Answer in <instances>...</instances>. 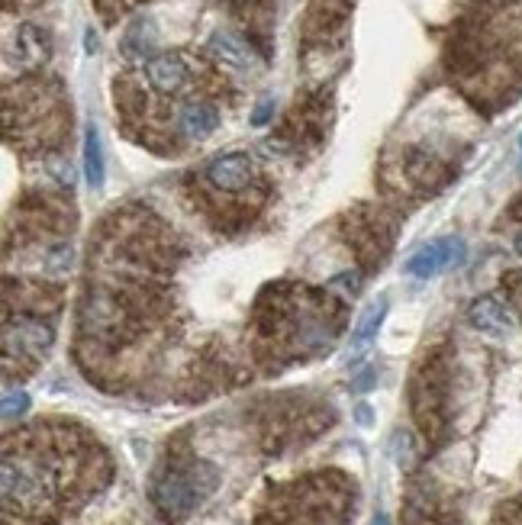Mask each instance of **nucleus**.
Segmentation results:
<instances>
[{"label":"nucleus","mask_w":522,"mask_h":525,"mask_svg":"<svg viewBox=\"0 0 522 525\" xmlns=\"http://www.w3.org/2000/svg\"><path fill=\"white\" fill-rule=\"evenodd\" d=\"M181 258L184 242L145 203H126L94 229L71 352L100 390H145L181 342Z\"/></svg>","instance_id":"obj_1"},{"label":"nucleus","mask_w":522,"mask_h":525,"mask_svg":"<svg viewBox=\"0 0 522 525\" xmlns=\"http://www.w3.org/2000/svg\"><path fill=\"white\" fill-rule=\"evenodd\" d=\"M113 484V458L71 419H36L4 435V525H68Z\"/></svg>","instance_id":"obj_2"},{"label":"nucleus","mask_w":522,"mask_h":525,"mask_svg":"<svg viewBox=\"0 0 522 525\" xmlns=\"http://www.w3.org/2000/svg\"><path fill=\"white\" fill-rule=\"evenodd\" d=\"M345 323V297L332 287L271 281L255 297L245 352L261 374H281L297 364L326 358L339 345Z\"/></svg>","instance_id":"obj_3"},{"label":"nucleus","mask_w":522,"mask_h":525,"mask_svg":"<svg viewBox=\"0 0 522 525\" xmlns=\"http://www.w3.org/2000/svg\"><path fill=\"white\" fill-rule=\"evenodd\" d=\"M455 68L471 97L500 107L522 87V0H500L464 29Z\"/></svg>","instance_id":"obj_4"},{"label":"nucleus","mask_w":522,"mask_h":525,"mask_svg":"<svg viewBox=\"0 0 522 525\" xmlns=\"http://www.w3.org/2000/svg\"><path fill=\"white\" fill-rule=\"evenodd\" d=\"M62 284L4 277V377L26 381L46 364L62 313Z\"/></svg>","instance_id":"obj_5"},{"label":"nucleus","mask_w":522,"mask_h":525,"mask_svg":"<svg viewBox=\"0 0 522 525\" xmlns=\"http://www.w3.org/2000/svg\"><path fill=\"white\" fill-rule=\"evenodd\" d=\"M355 509L358 480L342 468H319L271 484L252 525H352Z\"/></svg>","instance_id":"obj_6"},{"label":"nucleus","mask_w":522,"mask_h":525,"mask_svg":"<svg viewBox=\"0 0 522 525\" xmlns=\"http://www.w3.org/2000/svg\"><path fill=\"white\" fill-rule=\"evenodd\" d=\"M271 187L249 152H223L200 168V178L191 187L194 207L216 229L249 226L268 203Z\"/></svg>","instance_id":"obj_7"},{"label":"nucleus","mask_w":522,"mask_h":525,"mask_svg":"<svg viewBox=\"0 0 522 525\" xmlns=\"http://www.w3.org/2000/svg\"><path fill=\"white\" fill-rule=\"evenodd\" d=\"M220 487V471L207 458H197L184 442L168 445L152 474L149 497L165 522H184Z\"/></svg>","instance_id":"obj_8"},{"label":"nucleus","mask_w":522,"mask_h":525,"mask_svg":"<svg viewBox=\"0 0 522 525\" xmlns=\"http://www.w3.org/2000/svg\"><path fill=\"white\" fill-rule=\"evenodd\" d=\"M65 110L55 94L42 84H23L17 104L7 100V142L23 155L55 152L65 139Z\"/></svg>","instance_id":"obj_9"},{"label":"nucleus","mask_w":522,"mask_h":525,"mask_svg":"<svg viewBox=\"0 0 522 525\" xmlns=\"http://www.w3.org/2000/svg\"><path fill=\"white\" fill-rule=\"evenodd\" d=\"M410 410L426 442H445L452 426V355L448 345H432L419 358L410 381Z\"/></svg>","instance_id":"obj_10"},{"label":"nucleus","mask_w":522,"mask_h":525,"mask_svg":"<svg viewBox=\"0 0 522 525\" xmlns=\"http://www.w3.org/2000/svg\"><path fill=\"white\" fill-rule=\"evenodd\" d=\"M271 406L258 419L261 445L268 451H284L316 439L326 426L336 422V413L323 403H313L307 397H278L268 400Z\"/></svg>","instance_id":"obj_11"},{"label":"nucleus","mask_w":522,"mask_h":525,"mask_svg":"<svg viewBox=\"0 0 522 525\" xmlns=\"http://www.w3.org/2000/svg\"><path fill=\"white\" fill-rule=\"evenodd\" d=\"M345 229H348V245L355 249L365 271L381 265L384 255L390 252V245H394V223H390L387 213L374 207H355Z\"/></svg>","instance_id":"obj_12"},{"label":"nucleus","mask_w":522,"mask_h":525,"mask_svg":"<svg viewBox=\"0 0 522 525\" xmlns=\"http://www.w3.org/2000/svg\"><path fill=\"white\" fill-rule=\"evenodd\" d=\"M142 75L149 91L158 97H184L187 87L194 84V68L181 52H158L145 58Z\"/></svg>","instance_id":"obj_13"},{"label":"nucleus","mask_w":522,"mask_h":525,"mask_svg":"<svg viewBox=\"0 0 522 525\" xmlns=\"http://www.w3.org/2000/svg\"><path fill=\"white\" fill-rule=\"evenodd\" d=\"M220 126V107L213 104L210 97H184L178 107V120L174 129L184 142H203L207 136L216 133Z\"/></svg>","instance_id":"obj_14"},{"label":"nucleus","mask_w":522,"mask_h":525,"mask_svg":"<svg viewBox=\"0 0 522 525\" xmlns=\"http://www.w3.org/2000/svg\"><path fill=\"white\" fill-rule=\"evenodd\" d=\"M464 258V242L461 239H435L429 245H423L410 261H406V271L413 277H435L445 268L458 265Z\"/></svg>","instance_id":"obj_15"},{"label":"nucleus","mask_w":522,"mask_h":525,"mask_svg":"<svg viewBox=\"0 0 522 525\" xmlns=\"http://www.w3.org/2000/svg\"><path fill=\"white\" fill-rule=\"evenodd\" d=\"M384 316H387V297H377L365 313H361L358 326L352 329V342H348V361L358 364L371 352V345L377 339V332L384 326Z\"/></svg>","instance_id":"obj_16"},{"label":"nucleus","mask_w":522,"mask_h":525,"mask_svg":"<svg viewBox=\"0 0 522 525\" xmlns=\"http://www.w3.org/2000/svg\"><path fill=\"white\" fill-rule=\"evenodd\" d=\"M468 323L477 332H487V335H506L513 326V316L506 310V303L497 297H477L468 306Z\"/></svg>","instance_id":"obj_17"},{"label":"nucleus","mask_w":522,"mask_h":525,"mask_svg":"<svg viewBox=\"0 0 522 525\" xmlns=\"http://www.w3.org/2000/svg\"><path fill=\"white\" fill-rule=\"evenodd\" d=\"M207 49L210 55L220 62L223 68H232V71H249L255 65V52L249 42H242L239 36H232V33H213L210 42H207Z\"/></svg>","instance_id":"obj_18"},{"label":"nucleus","mask_w":522,"mask_h":525,"mask_svg":"<svg viewBox=\"0 0 522 525\" xmlns=\"http://www.w3.org/2000/svg\"><path fill=\"white\" fill-rule=\"evenodd\" d=\"M17 58L23 68H36L49 58V39L39 26H20L17 29Z\"/></svg>","instance_id":"obj_19"},{"label":"nucleus","mask_w":522,"mask_h":525,"mask_svg":"<svg viewBox=\"0 0 522 525\" xmlns=\"http://www.w3.org/2000/svg\"><path fill=\"white\" fill-rule=\"evenodd\" d=\"M84 178L87 187H94V191L104 187V145H100L94 126L84 129Z\"/></svg>","instance_id":"obj_20"},{"label":"nucleus","mask_w":522,"mask_h":525,"mask_svg":"<svg viewBox=\"0 0 522 525\" xmlns=\"http://www.w3.org/2000/svg\"><path fill=\"white\" fill-rule=\"evenodd\" d=\"M145 26H149L145 20H136L133 26H129V33H126V39H123L126 58H152V55H149V52H152V36L142 33Z\"/></svg>","instance_id":"obj_21"},{"label":"nucleus","mask_w":522,"mask_h":525,"mask_svg":"<svg viewBox=\"0 0 522 525\" xmlns=\"http://www.w3.org/2000/svg\"><path fill=\"white\" fill-rule=\"evenodd\" d=\"M490 525H522V493L519 497L503 500L497 509H493Z\"/></svg>","instance_id":"obj_22"},{"label":"nucleus","mask_w":522,"mask_h":525,"mask_svg":"<svg viewBox=\"0 0 522 525\" xmlns=\"http://www.w3.org/2000/svg\"><path fill=\"white\" fill-rule=\"evenodd\" d=\"M500 287H503L506 300H510V306L516 310V316L522 319V271H506Z\"/></svg>","instance_id":"obj_23"},{"label":"nucleus","mask_w":522,"mask_h":525,"mask_svg":"<svg viewBox=\"0 0 522 525\" xmlns=\"http://www.w3.org/2000/svg\"><path fill=\"white\" fill-rule=\"evenodd\" d=\"M29 410V397L23 390H7L4 393V419L7 422H13L17 416H23Z\"/></svg>","instance_id":"obj_24"},{"label":"nucleus","mask_w":522,"mask_h":525,"mask_svg":"<svg viewBox=\"0 0 522 525\" xmlns=\"http://www.w3.org/2000/svg\"><path fill=\"white\" fill-rule=\"evenodd\" d=\"M361 277H365L361 271H345V274L332 277L329 287H332V290H345V300H352V297L358 294V290H361Z\"/></svg>","instance_id":"obj_25"},{"label":"nucleus","mask_w":522,"mask_h":525,"mask_svg":"<svg viewBox=\"0 0 522 525\" xmlns=\"http://www.w3.org/2000/svg\"><path fill=\"white\" fill-rule=\"evenodd\" d=\"M394 458H397L400 468H410V464H413V439L406 432L394 435Z\"/></svg>","instance_id":"obj_26"},{"label":"nucleus","mask_w":522,"mask_h":525,"mask_svg":"<svg viewBox=\"0 0 522 525\" xmlns=\"http://www.w3.org/2000/svg\"><path fill=\"white\" fill-rule=\"evenodd\" d=\"M271 116H274V97H261L255 113H252V123L255 126H265V123H271Z\"/></svg>","instance_id":"obj_27"},{"label":"nucleus","mask_w":522,"mask_h":525,"mask_svg":"<svg viewBox=\"0 0 522 525\" xmlns=\"http://www.w3.org/2000/svg\"><path fill=\"white\" fill-rule=\"evenodd\" d=\"M513 249H516V252L522 255V226H519V229L513 232Z\"/></svg>","instance_id":"obj_28"},{"label":"nucleus","mask_w":522,"mask_h":525,"mask_svg":"<svg viewBox=\"0 0 522 525\" xmlns=\"http://www.w3.org/2000/svg\"><path fill=\"white\" fill-rule=\"evenodd\" d=\"M510 216H513L516 223H522V197H519V203H516V207L510 210Z\"/></svg>","instance_id":"obj_29"},{"label":"nucleus","mask_w":522,"mask_h":525,"mask_svg":"<svg viewBox=\"0 0 522 525\" xmlns=\"http://www.w3.org/2000/svg\"><path fill=\"white\" fill-rule=\"evenodd\" d=\"M374 525H387V516H377V519H374Z\"/></svg>","instance_id":"obj_30"},{"label":"nucleus","mask_w":522,"mask_h":525,"mask_svg":"<svg viewBox=\"0 0 522 525\" xmlns=\"http://www.w3.org/2000/svg\"><path fill=\"white\" fill-rule=\"evenodd\" d=\"M519 145H522V139H519Z\"/></svg>","instance_id":"obj_31"}]
</instances>
